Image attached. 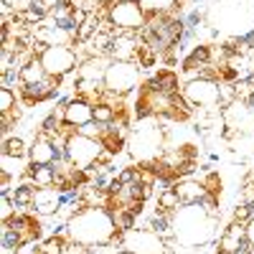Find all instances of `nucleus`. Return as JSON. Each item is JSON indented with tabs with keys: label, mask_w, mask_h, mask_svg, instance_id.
Masks as SVG:
<instances>
[{
	"label": "nucleus",
	"mask_w": 254,
	"mask_h": 254,
	"mask_svg": "<svg viewBox=\"0 0 254 254\" xmlns=\"http://www.w3.org/2000/svg\"><path fill=\"white\" fill-rule=\"evenodd\" d=\"M61 81L56 76H46L44 81H36V84H20L18 87V99L33 107V104L41 102H49V99H59L61 97Z\"/></svg>",
	"instance_id": "obj_10"
},
{
	"label": "nucleus",
	"mask_w": 254,
	"mask_h": 254,
	"mask_svg": "<svg viewBox=\"0 0 254 254\" xmlns=\"http://www.w3.org/2000/svg\"><path fill=\"white\" fill-rule=\"evenodd\" d=\"M115 231H117V226H115L110 208H84L76 216L69 219L66 237L71 242L92 247V244H110Z\"/></svg>",
	"instance_id": "obj_2"
},
{
	"label": "nucleus",
	"mask_w": 254,
	"mask_h": 254,
	"mask_svg": "<svg viewBox=\"0 0 254 254\" xmlns=\"http://www.w3.org/2000/svg\"><path fill=\"white\" fill-rule=\"evenodd\" d=\"M158 206L163 211H168V214H173V211H178L183 203L176 193V188H168V190H163V193H158Z\"/></svg>",
	"instance_id": "obj_25"
},
{
	"label": "nucleus",
	"mask_w": 254,
	"mask_h": 254,
	"mask_svg": "<svg viewBox=\"0 0 254 254\" xmlns=\"http://www.w3.org/2000/svg\"><path fill=\"white\" fill-rule=\"evenodd\" d=\"M26 178L36 188H51L54 181H56V171H54V165H31Z\"/></svg>",
	"instance_id": "obj_20"
},
{
	"label": "nucleus",
	"mask_w": 254,
	"mask_h": 254,
	"mask_svg": "<svg viewBox=\"0 0 254 254\" xmlns=\"http://www.w3.org/2000/svg\"><path fill=\"white\" fill-rule=\"evenodd\" d=\"M163 254H178V252H176V249H171V244H168V249H165Z\"/></svg>",
	"instance_id": "obj_36"
},
{
	"label": "nucleus",
	"mask_w": 254,
	"mask_h": 254,
	"mask_svg": "<svg viewBox=\"0 0 254 254\" xmlns=\"http://www.w3.org/2000/svg\"><path fill=\"white\" fill-rule=\"evenodd\" d=\"M140 87H142V89H150V92H163V94H181V92H183L181 81H178V74L171 71V69L158 71L153 79L142 81Z\"/></svg>",
	"instance_id": "obj_14"
},
{
	"label": "nucleus",
	"mask_w": 254,
	"mask_h": 254,
	"mask_svg": "<svg viewBox=\"0 0 254 254\" xmlns=\"http://www.w3.org/2000/svg\"><path fill=\"white\" fill-rule=\"evenodd\" d=\"M0 84H3V89L20 87V66H13V69L3 71V76H0Z\"/></svg>",
	"instance_id": "obj_30"
},
{
	"label": "nucleus",
	"mask_w": 254,
	"mask_h": 254,
	"mask_svg": "<svg viewBox=\"0 0 254 254\" xmlns=\"http://www.w3.org/2000/svg\"><path fill=\"white\" fill-rule=\"evenodd\" d=\"M28 160H31V165H54L56 163L54 137H49L44 132H36V137L31 142V150H28Z\"/></svg>",
	"instance_id": "obj_12"
},
{
	"label": "nucleus",
	"mask_w": 254,
	"mask_h": 254,
	"mask_svg": "<svg viewBox=\"0 0 254 254\" xmlns=\"http://www.w3.org/2000/svg\"><path fill=\"white\" fill-rule=\"evenodd\" d=\"M183 97L198 110H206V112H219L221 110L224 112L221 102H219V81H214V79H190V81H186Z\"/></svg>",
	"instance_id": "obj_7"
},
{
	"label": "nucleus",
	"mask_w": 254,
	"mask_h": 254,
	"mask_svg": "<svg viewBox=\"0 0 254 254\" xmlns=\"http://www.w3.org/2000/svg\"><path fill=\"white\" fill-rule=\"evenodd\" d=\"M104 150L102 140H94V137H87V135H71L66 140V160L74 165V168H81V171H89L92 165L99 163V155Z\"/></svg>",
	"instance_id": "obj_4"
},
{
	"label": "nucleus",
	"mask_w": 254,
	"mask_h": 254,
	"mask_svg": "<svg viewBox=\"0 0 254 254\" xmlns=\"http://www.w3.org/2000/svg\"><path fill=\"white\" fill-rule=\"evenodd\" d=\"M0 206H3V211H0V214H3V224H5V221H10V219L15 216V206H13L10 196H3V198H0Z\"/></svg>",
	"instance_id": "obj_33"
},
{
	"label": "nucleus",
	"mask_w": 254,
	"mask_h": 254,
	"mask_svg": "<svg viewBox=\"0 0 254 254\" xmlns=\"http://www.w3.org/2000/svg\"><path fill=\"white\" fill-rule=\"evenodd\" d=\"M20 244H23V239H20V234L15 229H10L8 224H3V249H10V252H18Z\"/></svg>",
	"instance_id": "obj_28"
},
{
	"label": "nucleus",
	"mask_w": 254,
	"mask_h": 254,
	"mask_svg": "<svg viewBox=\"0 0 254 254\" xmlns=\"http://www.w3.org/2000/svg\"><path fill=\"white\" fill-rule=\"evenodd\" d=\"M142 41L137 38V33H120L115 36L112 46H110V59L112 61H137Z\"/></svg>",
	"instance_id": "obj_11"
},
{
	"label": "nucleus",
	"mask_w": 254,
	"mask_h": 254,
	"mask_svg": "<svg viewBox=\"0 0 254 254\" xmlns=\"http://www.w3.org/2000/svg\"><path fill=\"white\" fill-rule=\"evenodd\" d=\"M122 249L132 254H163L168 249V242L158 237L153 229H132V231H125Z\"/></svg>",
	"instance_id": "obj_9"
},
{
	"label": "nucleus",
	"mask_w": 254,
	"mask_h": 254,
	"mask_svg": "<svg viewBox=\"0 0 254 254\" xmlns=\"http://www.w3.org/2000/svg\"><path fill=\"white\" fill-rule=\"evenodd\" d=\"M110 20L125 33H140L147 20V10L140 5V0H115L110 5Z\"/></svg>",
	"instance_id": "obj_5"
},
{
	"label": "nucleus",
	"mask_w": 254,
	"mask_h": 254,
	"mask_svg": "<svg viewBox=\"0 0 254 254\" xmlns=\"http://www.w3.org/2000/svg\"><path fill=\"white\" fill-rule=\"evenodd\" d=\"M127 153L137 165L153 163L165 153V130L160 127L158 117H147L135 125V130L127 135Z\"/></svg>",
	"instance_id": "obj_3"
},
{
	"label": "nucleus",
	"mask_w": 254,
	"mask_h": 254,
	"mask_svg": "<svg viewBox=\"0 0 254 254\" xmlns=\"http://www.w3.org/2000/svg\"><path fill=\"white\" fill-rule=\"evenodd\" d=\"M3 3H8V5L15 8V10H26L31 3H36V0H3Z\"/></svg>",
	"instance_id": "obj_34"
},
{
	"label": "nucleus",
	"mask_w": 254,
	"mask_h": 254,
	"mask_svg": "<svg viewBox=\"0 0 254 254\" xmlns=\"http://www.w3.org/2000/svg\"><path fill=\"white\" fill-rule=\"evenodd\" d=\"M247 239H249V242L254 244V219H252V221L247 224Z\"/></svg>",
	"instance_id": "obj_35"
},
{
	"label": "nucleus",
	"mask_w": 254,
	"mask_h": 254,
	"mask_svg": "<svg viewBox=\"0 0 254 254\" xmlns=\"http://www.w3.org/2000/svg\"><path fill=\"white\" fill-rule=\"evenodd\" d=\"M231 221L247 226V224L252 221V206H249V203H239V206L234 208V216H231Z\"/></svg>",
	"instance_id": "obj_32"
},
{
	"label": "nucleus",
	"mask_w": 254,
	"mask_h": 254,
	"mask_svg": "<svg viewBox=\"0 0 254 254\" xmlns=\"http://www.w3.org/2000/svg\"><path fill=\"white\" fill-rule=\"evenodd\" d=\"M112 219H115V226L120 231H132L135 224H137V216L127 206H115L112 208Z\"/></svg>",
	"instance_id": "obj_23"
},
{
	"label": "nucleus",
	"mask_w": 254,
	"mask_h": 254,
	"mask_svg": "<svg viewBox=\"0 0 254 254\" xmlns=\"http://www.w3.org/2000/svg\"><path fill=\"white\" fill-rule=\"evenodd\" d=\"M231 140V150L237 155L247 158V155H254V132H237Z\"/></svg>",
	"instance_id": "obj_22"
},
{
	"label": "nucleus",
	"mask_w": 254,
	"mask_h": 254,
	"mask_svg": "<svg viewBox=\"0 0 254 254\" xmlns=\"http://www.w3.org/2000/svg\"><path fill=\"white\" fill-rule=\"evenodd\" d=\"M140 84V64L137 61H112L104 74V87L117 94H132Z\"/></svg>",
	"instance_id": "obj_6"
},
{
	"label": "nucleus",
	"mask_w": 254,
	"mask_h": 254,
	"mask_svg": "<svg viewBox=\"0 0 254 254\" xmlns=\"http://www.w3.org/2000/svg\"><path fill=\"white\" fill-rule=\"evenodd\" d=\"M28 168H31L28 158H13V155H3V158H0V173H8L10 178H26Z\"/></svg>",
	"instance_id": "obj_19"
},
{
	"label": "nucleus",
	"mask_w": 254,
	"mask_h": 254,
	"mask_svg": "<svg viewBox=\"0 0 254 254\" xmlns=\"http://www.w3.org/2000/svg\"><path fill=\"white\" fill-rule=\"evenodd\" d=\"M117 254H132V252H127V249H120V252H117Z\"/></svg>",
	"instance_id": "obj_37"
},
{
	"label": "nucleus",
	"mask_w": 254,
	"mask_h": 254,
	"mask_svg": "<svg viewBox=\"0 0 254 254\" xmlns=\"http://www.w3.org/2000/svg\"><path fill=\"white\" fill-rule=\"evenodd\" d=\"M41 61L46 66L49 76L64 79L79 69V54L74 51V46H49L44 54H41Z\"/></svg>",
	"instance_id": "obj_8"
},
{
	"label": "nucleus",
	"mask_w": 254,
	"mask_h": 254,
	"mask_svg": "<svg viewBox=\"0 0 254 254\" xmlns=\"http://www.w3.org/2000/svg\"><path fill=\"white\" fill-rule=\"evenodd\" d=\"M206 64H211V46L208 44H198L193 46L181 61V69L183 71H190V69H198V66H206Z\"/></svg>",
	"instance_id": "obj_18"
},
{
	"label": "nucleus",
	"mask_w": 254,
	"mask_h": 254,
	"mask_svg": "<svg viewBox=\"0 0 254 254\" xmlns=\"http://www.w3.org/2000/svg\"><path fill=\"white\" fill-rule=\"evenodd\" d=\"M79 132L81 135H87V137H94V140H102L104 132H107V125H99V122H87V125H81L79 127Z\"/></svg>",
	"instance_id": "obj_29"
},
{
	"label": "nucleus",
	"mask_w": 254,
	"mask_h": 254,
	"mask_svg": "<svg viewBox=\"0 0 254 254\" xmlns=\"http://www.w3.org/2000/svg\"><path fill=\"white\" fill-rule=\"evenodd\" d=\"M198 181L203 183L206 193H211V196H221V188H224V183H221L219 173H214V171H206V173H203Z\"/></svg>",
	"instance_id": "obj_27"
},
{
	"label": "nucleus",
	"mask_w": 254,
	"mask_h": 254,
	"mask_svg": "<svg viewBox=\"0 0 254 254\" xmlns=\"http://www.w3.org/2000/svg\"><path fill=\"white\" fill-rule=\"evenodd\" d=\"M49 74H46V66L41 56H33L23 69H20V84H36V81H44Z\"/></svg>",
	"instance_id": "obj_21"
},
{
	"label": "nucleus",
	"mask_w": 254,
	"mask_h": 254,
	"mask_svg": "<svg viewBox=\"0 0 254 254\" xmlns=\"http://www.w3.org/2000/svg\"><path fill=\"white\" fill-rule=\"evenodd\" d=\"M112 59L110 56H89L79 64V79H89V81H104V74H107Z\"/></svg>",
	"instance_id": "obj_15"
},
{
	"label": "nucleus",
	"mask_w": 254,
	"mask_h": 254,
	"mask_svg": "<svg viewBox=\"0 0 254 254\" xmlns=\"http://www.w3.org/2000/svg\"><path fill=\"white\" fill-rule=\"evenodd\" d=\"M15 102H18V94L13 89H0V112H13Z\"/></svg>",
	"instance_id": "obj_31"
},
{
	"label": "nucleus",
	"mask_w": 254,
	"mask_h": 254,
	"mask_svg": "<svg viewBox=\"0 0 254 254\" xmlns=\"http://www.w3.org/2000/svg\"><path fill=\"white\" fill-rule=\"evenodd\" d=\"M28 150H31V145H26L23 137H18V135H10L3 140V155H13V158H28Z\"/></svg>",
	"instance_id": "obj_24"
},
{
	"label": "nucleus",
	"mask_w": 254,
	"mask_h": 254,
	"mask_svg": "<svg viewBox=\"0 0 254 254\" xmlns=\"http://www.w3.org/2000/svg\"><path fill=\"white\" fill-rule=\"evenodd\" d=\"M94 120V104H89L87 99H81V97H71V102L64 107V122H69V125H74L76 130L81 125H87V122H92Z\"/></svg>",
	"instance_id": "obj_13"
},
{
	"label": "nucleus",
	"mask_w": 254,
	"mask_h": 254,
	"mask_svg": "<svg viewBox=\"0 0 254 254\" xmlns=\"http://www.w3.org/2000/svg\"><path fill=\"white\" fill-rule=\"evenodd\" d=\"M244 239H247V226L231 221V224L224 229V234L219 237V252H224V254H237Z\"/></svg>",
	"instance_id": "obj_17"
},
{
	"label": "nucleus",
	"mask_w": 254,
	"mask_h": 254,
	"mask_svg": "<svg viewBox=\"0 0 254 254\" xmlns=\"http://www.w3.org/2000/svg\"><path fill=\"white\" fill-rule=\"evenodd\" d=\"M173 188H176V193H178L183 206L201 203V198L206 196V188H203V183L198 178H181V181L173 183Z\"/></svg>",
	"instance_id": "obj_16"
},
{
	"label": "nucleus",
	"mask_w": 254,
	"mask_h": 254,
	"mask_svg": "<svg viewBox=\"0 0 254 254\" xmlns=\"http://www.w3.org/2000/svg\"><path fill=\"white\" fill-rule=\"evenodd\" d=\"M115 117H117V110L112 107V104H107V102H97V104H94V122H99V125H112Z\"/></svg>",
	"instance_id": "obj_26"
},
{
	"label": "nucleus",
	"mask_w": 254,
	"mask_h": 254,
	"mask_svg": "<svg viewBox=\"0 0 254 254\" xmlns=\"http://www.w3.org/2000/svg\"><path fill=\"white\" fill-rule=\"evenodd\" d=\"M216 224L219 219L211 216L201 203L181 206L173 211V239L178 247H203L208 242H214L216 237Z\"/></svg>",
	"instance_id": "obj_1"
}]
</instances>
